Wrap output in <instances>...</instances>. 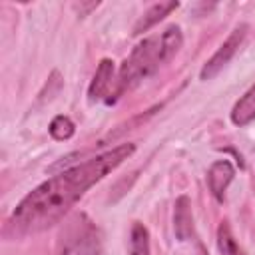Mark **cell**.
Returning a JSON list of instances; mask_svg holds the SVG:
<instances>
[{
	"label": "cell",
	"mask_w": 255,
	"mask_h": 255,
	"mask_svg": "<svg viewBox=\"0 0 255 255\" xmlns=\"http://www.w3.org/2000/svg\"><path fill=\"white\" fill-rule=\"evenodd\" d=\"M133 151V143H122L106 153L90 157L50 177L18 203L12 217L8 219L6 231L14 237L30 235L60 223L92 185L112 173Z\"/></svg>",
	"instance_id": "6da1fadb"
},
{
	"label": "cell",
	"mask_w": 255,
	"mask_h": 255,
	"mask_svg": "<svg viewBox=\"0 0 255 255\" xmlns=\"http://www.w3.org/2000/svg\"><path fill=\"white\" fill-rule=\"evenodd\" d=\"M181 44H183V36L179 26H169L163 32L141 40L120 66L114 84V98L122 96L126 90L135 88L139 82H143L153 72H157L179 52Z\"/></svg>",
	"instance_id": "7a4b0ae2"
},
{
	"label": "cell",
	"mask_w": 255,
	"mask_h": 255,
	"mask_svg": "<svg viewBox=\"0 0 255 255\" xmlns=\"http://www.w3.org/2000/svg\"><path fill=\"white\" fill-rule=\"evenodd\" d=\"M56 255H104L100 229L86 213H74L64 221Z\"/></svg>",
	"instance_id": "3957f363"
},
{
	"label": "cell",
	"mask_w": 255,
	"mask_h": 255,
	"mask_svg": "<svg viewBox=\"0 0 255 255\" xmlns=\"http://www.w3.org/2000/svg\"><path fill=\"white\" fill-rule=\"evenodd\" d=\"M245 34H247V24H239L237 28H233V32L225 38V42L217 48V52L205 62V66H203L201 72H199V78H201V80H211V78H215V76L229 64V60L235 56V52L239 50V46H241Z\"/></svg>",
	"instance_id": "277c9868"
},
{
	"label": "cell",
	"mask_w": 255,
	"mask_h": 255,
	"mask_svg": "<svg viewBox=\"0 0 255 255\" xmlns=\"http://www.w3.org/2000/svg\"><path fill=\"white\" fill-rule=\"evenodd\" d=\"M233 175H235V169L227 159H219V161L211 163V167L207 171V185H209V191L215 195V199H219V201L223 199L225 189L231 183Z\"/></svg>",
	"instance_id": "5b68a950"
},
{
	"label": "cell",
	"mask_w": 255,
	"mask_h": 255,
	"mask_svg": "<svg viewBox=\"0 0 255 255\" xmlns=\"http://www.w3.org/2000/svg\"><path fill=\"white\" fill-rule=\"evenodd\" d=\"M114 84H116V82H114V62L108 60V58H104V60H100L98 70H96V74H94V78H92V82H90V88H88V98H90V102L100 100L104 94H108V90H110Z\"/></svg>",
	"instance_id": "8992f818"
},
{
	"label": "cell",
	"mask_w": 255,
	"mask_h": 255,
	"mask_svg": "<svg viewBox=\"0 0 255 255\" xmlns=\"http://www.w3.org/2000/svg\"><path fill=\"white\" fill-rule=\"evenodd\" d=\"M177 2H157V4H153V6H149L143 14H141V18L135 22V26H133V34L137 36V34H143V32H147L149 28H153L157 22H161L165 16H169L173 10H177Z\"/></svg>",
	"instance_id": "52a82bcc"
},
{
	"label": "cell",
	"mask_w": 255,
	"mask_h": 255,
	"mask_svg": "<svg viewBox=\"0 0 255 255\" xmlns=\"http://www.w3.org/2000/svg\"><path fill=\"white\" fill-rule=\"evenodd\" d=\"M253 120H255V84L235 102L231 110V122L239 128L247 126Z\"/></svg>",
	"instance_id": "ba28073f"
},
{
	"label": "cell",
	"mask_w": 255,
	"mask_h": 255,
	"mask_svg": "<svg viewBox=\"0 0 255 255\" xmlns=\"http://www.w3.org/2000/svg\"><path fill=\"white\" fill-rule=\"evenodd\" d=\"M129 255H151L149 249V231L143 223L135 221L129 233Z\"/></svg>",
	"instance_id": "9c48e42d"
},
{
	"label": "cell",
	"mask_w": 255,
	"mask_h": 255,
	"mask_svg": "<svg viewBox=\"0 0 255 255\" xmlns=\"http://www.w3.org/2000/svg\"><path fill=\"white\" fill-rule=\"evenodd\" d=\"M217 247H219L221 255H247L239 247V243L235 241V237H233V233L225 221L217 227Z\"/></svg>",
	"instance_id": "30bf717a"
},
{
	"label": "cell",
	"mask_w": 255,
	"mask_h": 255,
	"mask_svg": "<svg viewBox=\"0 0 255 255\" xmlns=\"http://www.w3.org/2000/svg\"><path fill=\"white\" fill-rule=\"evenodd\" d=\"M175 231L181 239H185L191 233V211L187 197H179L175 203Z\"/></svg>",
	"instance_id": "8fae6325"
},
{
	"label": "cell",
	"mask_w": 255,
	"mask_h": 255,
	"mask_svg": "<svg viewBox=\"0 0 255 255\" xmlns=\"http://www.w3.org/2000/svg\"><path fill=\"white\" fill-rule=\"evenodd\" d=\"M50 135L58 141H66L74 135L76 128H74V122L68 118V116H56L52 122H50Z\"/></svg>",
	"instance_id": "7c38bea8"
}]
</instances>
